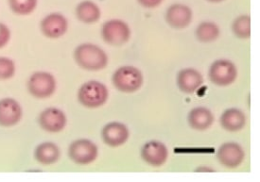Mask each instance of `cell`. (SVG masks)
<instances>
[{"label": "cell", "instance_id": "24", "mask_svg": "<svg viewBox=\"0 0 260 182\" xmlns=\"http://www.w3.org/2000/svg\"><path fill=\"white\" fill-rule=\"evenodd\" d=\"M11 39V30L4 23L0 22V48H3Z\"/></svg>", "mask_w": 260, "mask_h": 182}, {"label": "cell", "instance_id": "6", "mask_svg": "<svg viewBox=\"0 0 260 182\" xmlns=\"http://www.w3.org/2000/svg\"><path fill=\"white\" fill-rule=\"evenodd\" d=\"M99 149L96 143L88 139H79L69 145V156L72 162L77 164L85 165L96 161Z\"/></svg>", "mask_w": 260, "mask_h": 182}, {"label": "cell", "instance_id": "5", "mask_svg": "<svg viewBox=\"0 0 260 182\" xmlns=\"http://www.w3.org/2000/svg\"><path fill=\"white\" fill-rule=\"evenodd\" d=\"M102 35L105 43L119 47L126 44L131 37L130 27L119 19H112L103 24Z\"/></svg>", "mask_w": 260, "mask_h": 182}, {"label": "cell", "instance_id": "16", "mask_svg": "<svg viewBox=\"0 0 260 182\" xmlns=\"http://www.w3.org/2000/svg\"><path fill=\"white\" fill-rule=\"evenodd\" d=\"M221 127L228 131H239L244 128L246 124V116L239 108H228L220 116Z\"/></svg>", "mask_w": 260, "mask_h": 182}, {"label": "cell", "instance_id": "14", "mask_svg": "<svg viewBox=\"0 0 260 182\" xmlns=\"http://www.w3.org/2000/svg\"><path fill=\"white\" fill-rule=\"evenodd\" d=\"M191 20V9L183 4H173L166 12V21L173 28H185Z\"/></svg>", "mask_w": 260, "mask_h": 182}, {"label": "cell", "instance_id": "26", "mask_svg": "<svg viewBox=\"0 0 260 182\" xmlns=\"http://www.w3.org/2000/svg\"><path fill=\"white\" fill-rule=\"evenodd\" d=\"M195 172H215V170L207 166H200L198 168L195 169Z\"/></svg>", "mask_w": 260, "mask_h": 182}, {"label": "cell", "instance_id": "19", "mask_svg": "<svg viewBox=\"0 0 260 182\" xmlns=\"http://www.w3.org/2000/svg\"><path fill=\"white\" fill-rule=\"evenodd\" d=\"M76 16L84 24H94L101 18V9L90 0H84L76 7Z\"/></svg>", "mask_w": 260, "mask_h": 182}, {"label": "cell", "instance_id": "11", "mask_svg": "<svg viewBox=\"0 0 260 182\" xmlns=\"http://www.w3.org/2000/svg\"><path fill=\"white\" fill-rule=\"evenodd\" d=\"M130 131L128 128L119 122H111L104 126L102 131L103 142L111 148H117L128 141Z\"/></svg>", "mask_w": 260, "mask_h": 182}, {"label": "cell", "instance_id": "2", "mask_svg": "<svg viewBox=\"0 0 260 182\" xmlns=\"http://www.w3.org/2000/svg\"><path fill=\"white\" fill-rule=\"evenodd\" d=\"M108 89L100 81H89L83 83L79 92L78 99L83 107L96 108L102 107L108 99Z\"/></svg>", "mask_w": 260, "mask_h": 182}, {"label": "cell", "instance_id": "13", "mask_svg": "<svg viewBox=\"0 0 260 182\" xmlns=\"http://www.w3.org/2000/svg\"><path fill=\"white\" fill-rule=\"evenodd\" d=\"M23 111L20 104L14 98L7 97L0 100V126L14 127L22 118Z\"/></svg>", "mask_w": 260, "mask_h": 182}, {"label": "cell", "instance_id": "20", "mask_svg": "<svg viewBox=\"0 0 260 182\" xmlns=\"http://www.w3.org/2000/svg\"><path fill=\"white\" fill-rule=\"evenodd\" d=\"M195 35L202 43H210L217 40L219 36V28L213 22H203L199 25Z\"/></svg>", "mask_w": 260, "mask_h": 182}, {"label": "cell", "instance_id": "27", "mask_svg": "<svg viewBox=\"0 0 260 182\" xmlns=\"http://www.w3.org/2000/svg\"><path fill=\"white\" fill-rule=\"evenodd\" d=\"M209 2H220V1H223V0H207Z\"/></svg>", "mask_w": 260, "mask_h": 182}, {"label": "cell", "instance_id": "18", "mask_svg": "<svg viewBox=\"0 0 260 182\" xmlns=\"http://www.w3.org/2000/svg\"><path fill=\"white\" fill-rule=\"evenodd\" d=\"M61 152L54 142H42L35 150V160L44 165L53 164L60 158Z\"/></svg>", "mask_w": 260, "mask_h": 182}, {"label": "cell", "instance_id": "21", "mask_svg": "<svg viewBox=\"0 0 260 182\" xmlns=\"http://www.w3.org/2000/svg\"><path fill=\"white\" fill-rule=\"evenodd\" d=\"M8 3L14 14L24 16L34 13L38 0H8Z\"/></svg>", "mask_w": 260, "mask_h": 182}, {"label": "cell", "instance_id": "8", "mask_svg": "<svg viewBox=\"0 0 260 182\" xmlns=\"http://www.w3.org/2000/svg\"><path fill=\"white\" fill-rule=\"evenodd\" d=\"M219 162L227 168H237L243 162L245 153L239 143L234 142H224L218 150Z\"/></svg>", "mask_w": 260, "mask_h": 182}, {"label": "cell", "instance_id": "22", "mask_svg": "<svg viewBox=\"0 0 260 182\" xmlns=\"http://www.w3.org/2000/svg\"><path fill=\"white\" fill-rule=\"evenodd\" d=\"M233 33L240 39H248L251 36V19L248 15H240L232 25Z\"/></svg>", "mask_w": 260, "mask_h": 182}, {"label": "cell", "instance_id": "3", "mask_svg": "<svg viewBox=\"0 0 260 182\" xmlns=\"http://www.w3.org/2000/svg\"><path fill=\"white\" fill-rule=\"evenodd\" d=\"M143 76L138 68L126 65L117 69L113 74L112 82L122 93H135L143 84Z\"/></svg>", "mask_w": 260, "mask_h": 182}, {"label": "cell", "instance_id": "9", "mask_svg": "<svg viewBox=\"0 0 260 182\" xmlns=\"http://www.w3.org/2000/svg\"><path fill=\"white\" fill-rule=\"evenodd\" d=\"M42 33L49 39H57L66 34L69 28V22L61 14L52 13L43 18L40 24Z\"/></svg>", "mask_w": 260, "mask_h": 182}, {"label": "cell", "instance_id": "12", "mask_svg": "<svg viewBox=\"0 0 260 182\" xmlns=\"http://www.w3.org/2000/svg\"><path fill=\"white\" fill-rule=\"evenodd\" d=\"M141 157L144 162L151 166L159 167L167 162L169 157V149L163 142L150 141L146 142L141 149Z\"/></svg>", "mask_w": 260, "mask_h": 182}, {"label": "cell", "instance_id": "10", "mask_svg": "<svg viewBox=\"0 0 260 182\" xmlns=\"http://www.w3.org/2000/svg\"><path fill=\"white\" fill-rule=\"evenodd\" d=\"M38 123L44 130L56 133L62 131L66 128L68 119L64 113L57 108H48L42 112Z\"/></svg>", "mask_w": 260, "mask_h": 182}, {"label": "cell", "instance_id": "17", "mask_svg": "<svg viewBox=\"0 0 260 182\" xmlns=\"http://www.w3.org/2000/svg\"><path fill=\"white\" fill-rule=\"evenodd\" d=\"M187 122L190 128L195 130H206L214 122V115L210 110L198 107L192 108L187 115Z\"/></svg>", "mask_w": 260, "mask_h": 182}, {"label": "cell", "instance_id": "23", "mask_svg": "<svg viewBox=\"0 0 260 182\" xmlns=\"http://www.w3.org/2000/svg\"><path fill=\"white\" fill-rule=\"evenodd\" d=\"M15 63L7 57H0V80L5 81L14 77L15 74Z\"/></svg>", "mask_w": 260, "mask_h": 182}, {"label": "cell", "instance_id": "4", "mask_svg": "<svg viewBox=\"0 0 260 182\" xmlns=\"http://www.w3.org/2000/svg\"><path fill=\"white\" fill-rule=\"evenodd\" d=\"M27 91L30 95L38 99H45L54 94L56 80L48 72H35L27 81Z\"/></svg>", "mask_w": 260, "mask_h": 182}, {"label": "cell", "instance_id": "15", "mask_svg": "<svg viewBox=\"0 0 260 182\" xmlns=\"http://www.w3.org/2000/svg\"><path fill=\"white\" fill-rule=\"evenodd\" d=\"M203 76L193 69L185 68L181 70L177 76V85L179 89L185 94H192L197 91L203 84Z\"/></svg>", "mask_w": 260, "mask_h": 182}, {"label": "cell", "instance_id": "7", "mask_svg": "<svg viewBox=\"0 0 260 182\" xmlns=\"http://www.w3.org/2000/svg\"><path fill=\"white\" fill-rule=\"evenodd\" d=\"M238 70L233 62L221 59L214 61L209 69V79L217 86H228L236 81Z\"/></svg>", "mask_w": 260, "mask_h": 182}, {"label": "cell", "instance_id": "25", "mask_svg": "<svg viewBox=\"0 0 260 182\" xmlns=\"http://www.w3.org/2000/svg\"><path fill=\"white\" fill-rule=\"evenodd\" d=\"M163 0H138V2L140 3V5H142L144 8H155L159 6L162 3Z\"/></svg>", "mask_w": 260, "mask_h": 182}, {"label": "cell", "instance_id": "1", "mask_svg": "<svg viewBox=\"0 0 260 182\" xmlns=\"http://www.w3.org/2000/svg\"><path fill=\"white\" fill-rule=\"evenodd\" d=\"M76 63L84 70L99 71L108 64V56L104 50L93 44H82L74 50Z\"/></svg>", "mask_w": 260, "mask_h": 182}]
</instances>
